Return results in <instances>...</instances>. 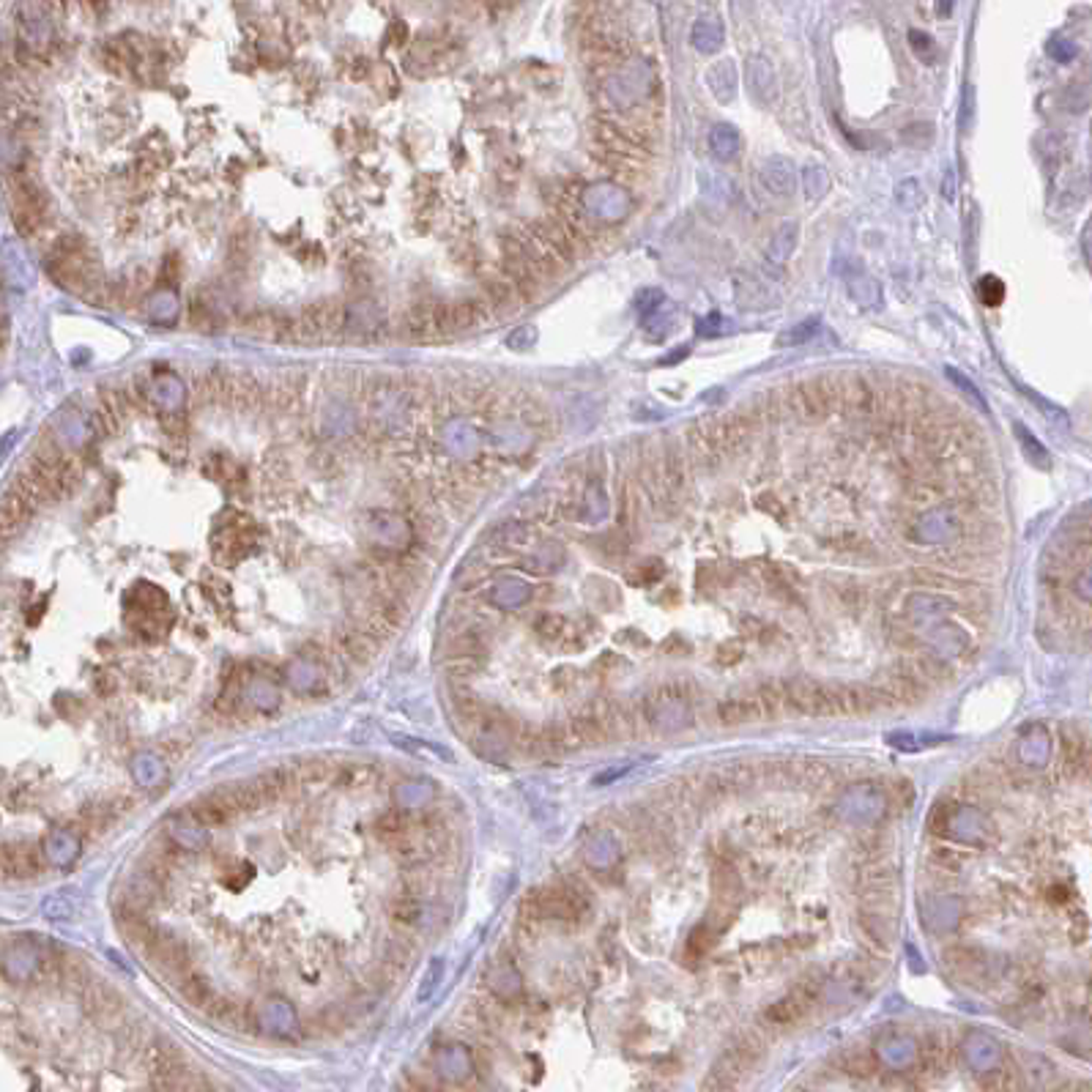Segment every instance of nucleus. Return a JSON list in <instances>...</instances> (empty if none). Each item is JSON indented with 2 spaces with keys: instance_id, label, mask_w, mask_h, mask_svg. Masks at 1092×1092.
I'll list each match as a JSON object with an SVG mask.
<instances>
[{
  "instance_id": "19",
  "label": "nucleus",
  "mask_w": 1092,
  "mask_h": 1092,
  "mask_svg": "<svg viewBox=\"0 0 1092 1092\" xmlns=\"http://www.w3.org/2000/svg\"><path fill=\"white\" fill-rule=\"evenodd\" d=\"M39 870V854L27 844H9L0 849V876L6 879H30Z\"/></svg>"
},
{
  "instance_id": "4",
  "label": "nucleus",
  "mask_w": 1092,
  "mask_h": 1092,
  "mask_svg": "<svg viewBox=\"0 0 1092 1092\" xmlns=\"http://www.w3.org/2000/svg\"><path fill=\"white\" fill-rule=\"evenodd\" d=\"M400 337H405L411 343H430V340L452 337L447 301H433V304L411 307L403 315V321H400Z\"/></svg>"
},
{
  "instance_id": "33",
  "label": "nucleus",
  "mask_w": 1092,
  "mask_h": 1092,
  "mask_svg": "<svg viewBox=\"0 0 1092 1092\" xmlns=\"http://www.w3.org/2000/svg\"><path fill=\"white\" fill-rule=\"evenodd\" d=\"M931 641H934L937 652H940V660H944V657H956V654L964 652L967 636H964L956 624H942V627H937V630L931 633Z\"/></svg>"
},
{
  "instance_id": "16",
  "label": "nucleus",
  "mask_w": 1092,
  "mask_h": 1092,
  "mask_svg": "<svg viewBox=\"0 0 1092 1092\" xmlns=\"http://www.w3.org/2000/svg\"><path fill=\"white\" fill-rule=\"evenodd\" d=\"M151 958L159 964V969H165V972H173V975H184V972H189L192 969V961H189V947L181 942V940H175V937H170V934H156V940H153V944H151Z\"/></svg>"
},
{
  "instance_id": "32",
  "label": "nucleus",
  "mask_w": 1092,
  "mask_h": 1092,
  "mask_svg": "<svg viewBox=\"0 0 1092 1092\" xmlns=\"http://www.w3.org/2000/svg\"><path fill=\"white\" fill-rule=\"evenodd\" d=\"M178 986H181L184 999H187V1002H192L195 1008H206V1005H208V999L214 996V992H211V983H208V977H206L203 972H198V969H189V972H184V975L178 977Z\"/></svg>"
},
{
  "instance_id": "14",
  "label": "nucleus",
  "mask_w": 1092,
  "mask_h": 1092,
  "mask_svg": "<svg viewBox=\"0 0 1092 1092\" xmlns=\"http://www.w3.org/2000/svg\"><path fill=\"white\" fill-rule=\"evenodd\" d=\"M132 408L124 398V389H113V386H101L99 389V405L94 411V424L99 433H118L129 420Z\"/></svg>"
},
{
  "instance_id": "6",
  "label": "nucleus",
  "mask_w": 1092,
  "mask_h": 1092,
  "mask_svg": "<svg viewBox=\"0 0 1092 1092\" xmlns=\"http://www.w3.org/2000/svg\"><path fill=\"white\" fill-rule=\"evenodd\" d=\"M838 408L851 420H870L879 408V392L868 375L854 373L838 381Z\"/></svg>"
},
{
  "instance_id": "2",
  "label": "nucleus",
  "mask_w": 1092,
  "mask_h": 1092,
  "mask_svg": "<svg viewBox=\"0 0 1092 1092\" xmlns=\"http://www.w3.org/2000/svg\"><path fill=\"white\" fill-rule=\"evenodd\" d=\"M498 274L515 288V294H518V298H521L523 304H531L534 298L540 296V291H543V285H546V282L537 277V272L531 269V263L526 260L515 230L501 236V272Z\"/></svg>"
},
{
  "instance_id": "26",
  "label": "nucleus",
  "mask_w": 1092,
  "mask_h": 1092,
  "mask_svg": "<svg viewBox=\"0 0 1092 1092\" xmlns=\"http://www.w3.org/2000/svg\"><path fill=\"white\" fill-rule=\"evenodd\" d=\"M953 611H956V602L942 595H925L922 592V595H912L906 600V617L912 621H920V624L947 617Z\"/></svg>"
},
{
  "instance_id": "10",
  "label": "nucleus",
  "mask_w": 1092,
  "mask_h": 1092,
  "mask_svg": "<svg viewBox=\"0 0 1092 1092\" xmlns=\"http://www.w3.org/2000/svg\"><path fill=\"white\" fill-rule=\"evenodd\" d=\"M236 816H242V811H239V802L233 797V786L230 783L208 792L206 797H200L198 802L192 805V819L203 824V827H220V824H227Z\"/></svg>"
},
{
  "instance_id": "49",
  "label": "nucleus",
  "mask_w": 1092,
  "mask_h": 1092,
  "mask_svg": "<svg viewBox=\"0 0 1092 1092\" xmlns=\"http://www.w3.org/2000/svg\"><path fill=\"white\" fill-rule=\"evenodd\" d=\"M1048 55H1051L1057 63H1070V61L1079 55V47H1076L1073 42H1067V39H1054V42L1048 45Z\"/></svg>"
},
{
  "instance_id": "9",
  "label": "nucleus",
  "mask_w": 1092,
  "mask_h": 1092,
  "mask_svg": "<svg viewBox=\"0 0 1092 1092\" xmlns=\"http://www.w3.org/2000/svg\"><path fill=\"white\" fill-rule=\"evenodd\" d=\"M543 244H546L550 252H553V258L567 269V266H575V260H578V255H581V249H578V244L572 242L570 230L564 227V224L559 223L556 217H543V220H534V223L526 224Z\"/></svg>"
},
{
  "instance_id": "11",
  "label": "nucleus",
  "mask_w": 1092,
  "mask_h": 1092,
  "mask_svg": "<svg viewBox=\"0 0 1092 1092\" xmlns=\"http://www.w3.org/2000/svg\"><path fill=\"white\" fill-rule=\"evenodd\" d=\"M816 999V989L814 986H797L795 992L786 994L783 999H778L775 1005L767 1008L764 1013V1024L772 1029H786V1027H795L799 1018H805V1013L811 1011Z\"/></svg>"
},
{
  "instance_id": "51",
  "label": "nucleus",
  "mask_w": 1092,
  "mask_h": 1092,
  "mask_svg": "<svg viewBox=\"0 0 1092 1092\" xmlns=\"http://www.w3.org/2000/svg\"><path fill=\"white\" fill-rule=\"evenodd\" d=\"M745 654V646L740 641H728L718 649V663L720 666H737Z\"/></svg>"
},
{
  "instance_id": "8",
  "label": "nucleus",
  "mask_w": 1092,
  "mask_h": 1092,
  "mask_svg": "<svg viewBox=\"0 0 1092 1092\" xmlns=\"http://www.w3.org/2000/svg\"><path fill=\"white\" fill-rule=\"evenodd\" d=\"M242 326L249 334L277 340V343H296L298 340L296 315H285V313H274V310H255L242 318Z\"/></svg>"
},
{
  "instance_id": "13",
  "label": "nucleus",
  "mask_w": 1092,
  "mask_h": 1092,
  "mask_svg": "<svg viewBox=\"0 0 1092 1092\" xmlns=\"http://www.w3.org/2000/svg\"><path fill=\"white\" fill-rule=\"evenodd\" d=\"M449 304V321H452V331L455 334H466V331H476V329H485L488 323L493 321L488 304L482 296H463L447 301Z\"/></svg>"
},
{
  "instance_id": "42",
  "label": "nucleus",
  "mask_w": 1092,
  "mask_h": 1092,
  "mask_svg": "<svg viewBox=\"0 0 1092 1092\" xmlns=\"http://www.w3.org/2000/svg\"><path fill=\"white\" fill-rule=\"evenodd\" d=\"M1016 1082H1018V1076L1013 1073V1070H1008V1067H996V1070H989V1073H983V1076H980V1087H983L986 1092L1016 1090Z\"/></svg>"
},
{
  "instance_id": "39",
  "label": "nucleus",
  "mask_w": 1092,
  "mask_h": 1092,
  "mask_svg": "<svg viewBox=\"0 0 1092 1092\" xmlns=\"http://www.w3.org/2000/svg\"><path fill=\"white\" fill-rule=\"evenodd\" d=\"M712 942H715V928H712L709 922L695 925L693 931H690V937H688V947H685V958H688V964L701 961V958L709 953Z\"/></svg>"
},
{
  "instance_id": "47",
  "label": "nucleus",
  "mask_w": 1092,
  "mask_h": 1092,
  "mask_svg": "<svg viewBox=\"0 0 1092 1092\" xmlns=\"http://www.w3.org/2000/svg\"><path fill=\"white\" fill-rule=\"evenodd\" d=\"M482 669V657H449L447 671L455 679H472Z\"/></svg>"
},
{
  "instance_id": "24",
  "label": "nucleus",
  "mask_w": 1092,
  "mask_h": 1092,
  "mask_svg": "<svg viewBox=\"0 0 1092 1092\" xmlns=\"http://www.w3.org/2000/svg\"><path fill=\"white\" fill-rule=\"evenodd\" d=\"M707 146L712 159H718L723 165L734 162L743 151V134L734 124H715L709 129V137H707Z\"/></svg>"
},
{
  "instance_id": "23",
  "label": "nucleus",
  "mask_w": 1092,
  "mask_h": 1092,
  "mask_svg": "<svg viewBox=\"0 0 1092 1092\" xmlns=\"http://www.w3.org/2000/svg\"><path fill=\"white\" fill-rule=\"evenodd\" d=\"M958 534V518L953 510H931L918 521V537L922 543H944Z\"/></svg>"
},
{
  "instance_id": "5",
  "label": "nucleus",
  "mask_w": 1092,
  "mask_h": 1092,
  "mask_svg": "<svg viewBox=\"0 0 1092 1092\" xmlns=\"http://www.w3.org/2000/svg\"><path fill=\"white\" fill-rule=\"evenodd\" d=\"M528 901L534 904L540 920H564V922H575V920L583 918L586 912V898L572 890V887H546V890H537L534 895H528Z\"/></svg>"
},
{
  "instance_id": "44",
  "label": "nucleus",
  "mask_w": 1092,
  "mask_h": 1092,
  "mask_svg": "<svg viewBox=\"0 0 1092 1092\" xmlns=\"http://www.w3.org/2000/svg\"><path fill=\"white\" fill-rule=\"evenodd\" d=\"M827 189H830V173H827L821 165L805 168V192H808V198L811 200L824 198Z\"/></svg>"
},
{
  "instance_id": "34",
  "label": "nucleus",
  "mask_w": 1092,
  "mask_h": 1092,
  "mask_svg": "<svg viewBox=\"0 0 1092 1092\" xmlns=\"http://www.w3.org/2000/svg\"><path fill=\"white\" fill-rule=\"evenodd\" d=\"M1013 430H1016V439L1018 444H1021V449H1024V455H1027V460H1032V466H1038V469H1051V457H1048V449L1043 447L1041 441L1035 439V433L1027 427V424L1016 422L1013 424Z\"/></svg>"
},
{
  "instance_id": "15",
  "label": "nucleus",
  "mask_w": 1092,
  "mask_h": 1092,
  "mask_svg": "<svg viewBox=\"0 0 1092 1092\" xmlns=\"http://www.w3.org/2000/svg\"><path fill=\"white\" fill-rule=\"evenodd\" d=\"M479 296L485 298V304H488V310H491L493 318H512V315L523 307V301L518 298V294H515V288H512L501 274L485 277V282H482V294H479Z\"/></svg>"
},
{
  "instance_id": "1",
  "label": "nucleus",
  "mask_w": 1092,
  "mask_h": 1092,
  "mask_svg": "<svg viewBox=\"0 0 1092 1092\" xmlns=\"http://www.w3.org/2000/svg\"><path fill=\"white\" fill-rule=\"evenodd\" d=\"M783 395H786L783 414H792L799 422L808 424L824 422L838 408V381L830 375L802 378L792 384Z\"/></svg>"
},
{
  "instance_id": "38",
  "label": "nucleus",
  "mask_w": 1092,
  "mask_h": 1092,
  "mask_svg": "<svg viewBox=\"0 0 1092 1092\" xmlns=\"http://www.w3.org/2000/svg\"><path fill=\"white\" fill-rule=\"evenodd\" d=\"M408 830H411V821H408L405 814H400V811H386V814H381L378 821H375V832H378V838H384L386 844H395V841L403 838Z\"/></svg>"
},
{
  "instance_id": "48",
  "label": "nucleus",
  "mask_w": 1092,
  "mask_h": 1092,
  "mask_svg": "<svg viewBox=\"0 0 1092 1092\" xmlns=\"http://www.w3.org/2000/svg\"><path fill=\"white\" fill-rule=\"evenodd\" d=\"M1065 104L1070 113H1084L1090 107V91L1082 82H1070L1065 91Z\"/></svg>"
},
{
  "instance_id": "40",
  "label": "nucleus",
  "mask_w": 1092,
  "mask_h": 1092,
  "mask_svg": "<svg viewBox=\"0 0 1092 1092\" xmlns=\"http://www.w3.org/2000/svg\"><path fill=\"white\" fill-rule=\"evenodd\" d=\"M819 318L814 315V318H805V321H799L797 326H792V329H786L780 337H778V348H795V346H802V343H811V337H816V331H819Z\"/></svg>"
},
{
  "instance_id": "21",
  "label": "nucleus",
  "mask_w": 1092,
  "mask_h": 1092,
  "mask_svg": "<svg viewBox=\"0 0 1092 1092\" xmlns=\"http://www.w3.org/2000/svg\"><path fill=\"white\" fill-rule=\"evenodd\" d=\"M797 242H799V223H786L775 230V236L767 244V252H764V260H767V266H770L772 272H783L786 269L789 258L795 255Z\"/></svg>"
},
{
  "instance_id": "25",
  "label": "nucleus",
  "mask_w": 1092,
  "mask_h": 1092,
  "mask_svg": "<svg viewBox=\"0 0 1092 1092\" xmlns=\"http://www.w3.org/2000/svg\"><path fill=\"white\" fill-rule=\"evenodd\" d=\"M688 449H690V457H693L695 466L701 469H715L720 463V452L709 436V427L704 420H698L688 427Z\"/></svg>"
},
{
  "instance_id": "52",
  "label": "nucleus",
  "mask_w": 1092,
  "mask_h": 1092,
  "mask_svg": "<svg viewBox=\"0 0 1092 1092\" xmlns=\"http://www.w3.org/2000/svg\"><path fill=\"white\" fill-rule=\"evenodd\" d=\"M663 575V564L660 562H646L644 567H638V575H630V583H652Z\"/></svg>"
},
{
  "instance_id": "27",
  "label": "nucleus",
  "mask_w": 1092,
  "mask_h": 1092,
  "mask_svg": "<svg viewBox=\"0 0 1092 1092\" xmlns=\"http://www.w3.org/2000/svg\"><path fill=\"white\" fill-rule=\"evenodd\" d=\"M255 783H258V789H260L263 802L285 799L288 795H294V789H296L298 772L288 770V767H274V770L258 775Z\"/></svg>"
},
{
  "instance_id": "18",
  "label": "nucleus",
  "mask_w": 1092,
  "mask_h": 1092,
  "mask_svg": "<svg viewBox=\"0 0 1092 1092\" xmlns=\"http://www.w3.org/2000/svg\"><path fill=\"white\" fill-rule=\"evenodd\" d=\"M707 88L709 94L715 97L720 104H731L740 94V72H737V63L731 58H723L715 61L709 69H707Z\"/></svg>"
},
{
  "instance_id": "36",
  "label": "nucleus",
  "mask_w": 1092,
  "mask_h": 1092,
  "mask_svg": "<svg viewBox=\"0 0 1092 1092\" xmlns=\"http://www.w3.org/2000/svg\"><path fill=\"white\" fill-rule=\"evenodd\" d=\"M846 285H849L851 298H857L863 307H873V304L879 301V285L870 279V274L866 272L863 266H857V274H849V277H846Z\"/></svg>"
},
{
  "instance_id": "30",
  "label": "nucleus",
  "mask_w": 1092,
  "mask_h": 1092,
  "mask_svg": "<svg viewBox=\"0 0 1092 1092\" xmlns=\"http://www.w3.org/2000/svg\"><path fill=\"white\" fill-rule=\"evenodd\" d=\"M206 1013L214 1018V1021L224 1024V1027H236V1029H242V1027H244V1018H247V1011H244L236 999L220 996V994H214V996L208 999Z\"/></svg>"
},
{
  "instance_id": "28",
  "label": "nucleus",
  "mask_w": 1092,
  "mask_h": 1092,
  "mask_svg": "<svg viewBox=\"0 0 1092 1092\" xmlns=\"http://www.w3.org/2000/svg\"><path fill=\"white\" fill-rule=\"evenodd\" d=\"M723 39H725V30H723L720 17H715V14H701L693 23L690 42L698 52H704V55L718 52L723 47Z\"/></svg>"
},
{
  "instance_id": "46",
  "label": "nucleus",
  "mask_w": 1092,
  "mask_h": 1092,
  "mask_svg": "<svg viewBox=\"0 0 1092 1092\" xmlns=\"http://www.w3.org/2000/svg\"><path fill=\"white\" fill-rule=\"evenodd\" d=\"M695 329H698L701 337H720V334H728V331H731V321L723 318L720 313H712V315H707V318H698Z\"/></svg>"
},
{
  "instance_id": "17",
  "label": "nucleus",
  "mask_w": 1092,
  "mask_h": 1092,
  "mask_svg": "<svg viewBox=\"0 0 1092 1092\" xmlns=\"http://www.w3.org/2000/svg\"><path fill=\"white\" fill-rule=\"evenodd\" d=\"M747 88L753 94V99L761 101V104H775L778 99V75H775V66L767 55H753L747 61Z\"/></svg>"
},
{
  "instance_id": "54",
  "label": "nucleus",
  "mask_w": 1092,
  "mask_h": 1092,
  "mask_svg": "<svg viewBox=\"0 0 1092 1092\" xmlns=\"http://www.w3.org/2000/svg\"><path fill=\"white\" fill-rule=\"evenodd\" d=\"M181 1090L184 1092H214L211 1090V1084H208L203 1076H192V1073H184V1079H181Z\"/></svg>"
},
{
  "instance_id": "53",
  "label": "nucleus",
  "mask_w": 1092,
  "mask_h": 1092,
  "mask_svg": "<svg viewBox=\"0 0 1092 1092\" xmlns=\"http://www.w3.org/2000/svg\"><path fill=\"white\" fill-rule=\"evenodd\" d=\"M909 45H912V50L918 52V55H922V58H928V55L934 52V39H931L928 33H922V30H909Z\"/></svg>"
},
{
  "instance_id": "45",
  "label": "nucleus",
  "mask_w": 1092,
  "mask_h": 1092,
  "mask_svg": "<svg viewBox=\"0 0 1092 1092\" xmlns=\"http://www.w3.org/2000/svg\"><path fill=\"white\" fill-rule=\"evenodd\" d=\"M1070 592H1073V597H1079L1082 602H1090L1092 597L1090 564H1082L1079 570H1073V575H1070Z\"/></svg>"
},
{
  "instance_id": "37",
  "label": "nucleus",
  "mask_w": 1092,
  "mask_h": 1092,
  "mask_svg": "<svg viewBox=\"0 0 1092 1092\" xmlns=\"http://www.w3.org/2000/svg\"><path fill=\"white\" fill-rule=\"evenodd\" d=\"M534 633L547 644H562L570 633V621L562 614H540L534 621Z\"/></svg>"
},
{
  "instance_id": "50",
  "label": "nucleus",
  "mask_w": 1092,
  "mask_h": 1092,
  "mask_svg": "<svg viewBox=\"0 0 1092 1092\" xmlns=\"http://www.w3.org/2000/svg\"><path fill=\"white\" fill-rule=\"evenodd\" d=\"M947 378H950V381H953V384H956L958 389H964V392H967V395H969V400H972V403H977L980 408H986V400L980 398V392H977V386H975V384L969 381L967 375H961V373H958V370H953V367H947Z\"/></svg>"
},
{
  "instance_id": "12",
  "label": "nucleus",
  "mask_w": 1092,
  "mask_h": 1092,
  "mask_svg": "<svg viewBox=\"0 0 1092 1092\" xmlns=\"http://www.w3.org/2000/svg\"><path fill=\"white\" fill-rule=\"evenodd\" d=\"M759 181L772 198H792L797 192V168L786 156H767L759 165Z\"/></svg>"
},
{
  "instance_id": "35",
  "label": "nucleus",
  "mask_w": 1092,
  "mask_h": 1092,
  "mask_svg": "<svg viewBox=\"0 0 1092 1092\" xmlns=\"http://www.w3.org/2000/svg\"><path fill=\"white\" fill-rule=\"evenodd\" d=\"M944 1063H947V1046L940 1035H931L920 1048V1067L928 1076H940L944 1070Z\"/></svg>"
},
{
  "instance_id": "20",
  "label": "nucleus",
  "mask_w": 1092,
  "mask_h": 1092,
  "mask_svg": "<svg viewBox=\"0 0 1092 1092\" xmlns=\"http://www.w3.org/2000/svg\"><path fill=\"white\" fill-rule=\"evenodd\" d=\"M1018 1079H1024L1032 1090H1048L1057 1079V1067L1038 1051H1018Z\"/></svg>"
},
{
  "instance_id": "43",
  "label": "nucleus",
  "mask_w": 1092,
  "mask_h": 1092,
  "mask_svg": "<svg viewBox=\"0 0 1092 1092\" xmlns=\"http://www.w3.org/2000/svg\"><path fill=\"white\" fill-rule=\"evenodd\" d=\"M844 1067L849 1070V1076H857V1079H870V1076L876 1073V1057H873L870 1051L857 1048V1051H849V1054H846Z\"/></svg>"
},
{
  "instance_id": "3",
  "label": "nucleus",
  "mask_w": 1092,
  "mask_h": 1092,
  "mask_svg": "<svg viewBox=\"0 0 1092 1092\" xmlns=\"http://www.w3.org/2000/svg\"><path fill=\"white\" fill-rule=\"evenodd\" d=\"M298 340H334L346 329V304L337 298H323L307 304L296 315Z\"/></svg>"
},
{
  "instance_id": "22",
  "label": "nucleus",
  "mask_w": 1092,
  "mask_h": 1092,
  "mask_svg": "<svg viewBox=\"0 0 1092 1092\" xmlns=\"http://www.w3.org/2000/svg\"><path fill=\"white\" fill-rule=\"evenodd\" d=\"M718 718L723 725L728 728H737V725H750V723H759L761 718V709H759V701L756 695H731L725 701H720Z\"/></svg>"
},
{
  "instance_id": "7",
  "label": "nucleus",
  "mask_w": 1092,
  "mask_h": 1092,
  "mask_svg": "<svg viewBox=\"0 0 1092 1092\" xmlns=\"http://www.w3.org/2000/svg\"><path fill=\"white\" fill-rule=\"evenodd\" d=\"M82 1008L99 1027H116L124 1018L126 1002L110 983H88L82 989Z\"/></svg>"
},
{
  "instance_id": "29",
  "label": "nucleus",
  "mask_w": 1092,
  "mask_h": 1092,
  "mask_svg": "<svg viewBox=\"0 0 1092 1092\" xmlns=\"http://www.w3.org/2000/svg\"><path fill=\"white\" fill-rule=\"evenodd\" d=\"M340 646H343V652H346L353 663H362V666L370 663L375 654H378V649H381V644H378L375 638H370L367 633H362L359 627L346 630V633L340 636Z\"/></svg>"
},
{
  "instance_id": "31",
  "label": "nucleus",
  "mask_w": 1092,
  "mask_h": 1092,
  "mask_svg": "<svg viewBox=\"0 0 1092 1092\" xmlns=\"http://www.w3.org/2000/svg\"><path fill=\"white\" fill-rule=\"evenodd\" d=\"M389 918L395 920L403 928H417L422 925L424 920V904L422 898H414V895L403 893L398 895L392 904H389Z\"/></svg>"
},
{
  "instance_id": "41",
  "label": "nucleus",
  "mask_w": 1092,
  "mask_h": 1092,
  "mask_svg": "<svg viewBox=\"0 0 1092 1092\" xmlns=\"http://www.w3.org/2000/svg\"><path fill=\"white\" fill-rule=\"evenodd\" d=\"M1005 282L996 277V274H986V277H980V282H977V298H980V304H986V307H999L1002 301H1005Z\"/></svg>"
}]
</instances>
